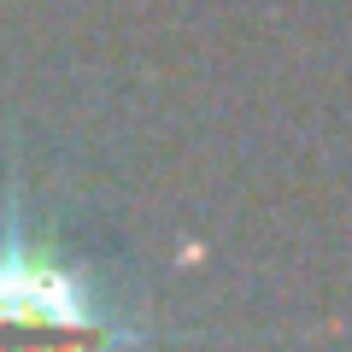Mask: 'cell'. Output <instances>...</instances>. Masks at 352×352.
Segmentation results:
<instances>
[{"label":"cell","instance_id":"6da1fadb","mask_svg":"<svg viewBox=\"0 0 352 352\" xmlns=\"http://www.w3.org/2000/svg\"><path fill=\"white\" fill-rule=\"evenodd\" d=\"M88 311H94V305H88L82 282H76L71 270L24 252L18 241L0 247V323H24V329L30 323H59V329H71V335H82Z\"/></svg>","mask_w":352,"mask_h":352}]
</instances>
